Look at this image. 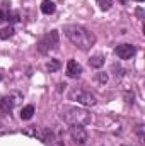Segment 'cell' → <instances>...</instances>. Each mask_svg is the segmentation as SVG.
Listing matches in <instances>:
<instances>
[{"mask_svg":"<svg viewBox=\"0 0 145 146\" xmlns=\"http://www.w3.org/2000/svg\"><path fill=\"white\" fill-rule=\"evenodd\" d=\"M70 136H72L73 141H75L77 145H80V146H84L85 141H87V131H85L84 126H79V124L70 126Z\"/></svg>","mask_w":145,"mask_h":146,"instance_id":"cell-5","label":"cell"},{"mask_svg":"<svg viewBox=\"0 0 145 146\" xmlns=\"http://www.w3.org/2000/svg\"><path fill=\"white\" fill-rule=\"evenodd\" d=\"M68 99L70 100H75L82 106H94L96 104V97L89 92V90H84V88H72L70 94H68Z\"/></svg>","mask_w":145,"mask_h":146,"instance_id":"cell-4","label":"cell"},{"mask_svg":"<svg viewBox=\"0 0 145 146\" xmlns=\"http://www.w3.org/2000/svg\"><path fill=\"white\" fill-rule=\"evenodd\" d=\"M55 3L51 2V0H44L43 3H41V12L43 14H46V15H50V14H53L55 12Z\"/></svg>","mask_w":145,"mask_h":146,"instance_id":"cell-11","label":"cell"},{"mask_svg":"<svg viewBox=\"0 0 145 146\" xmlns=\"http://www.w3.org/2000/svg\"><path fill=\"white\" fill-rule=\"evenodd\" d=\"M58 68H60V61L58 60H50V63L46 65V72L50 73H55Z\"/></svg>","mask_w":145,"mask_h":146,"instance_id":"cell-14","label":"cell"},{"mask_svg":"<svg viewBox=\"0 0 145 146\" xmlns=\"http://www.w3.org/2000/svg\"><path fill=\"white\" fill-rule=\"evenodd\" d=\"M123 2H126V0H123Z\"/></svg>","mask_w":145,"mask_h":146,"instance_id":"cell-21","label":"cell"},{"mask_svg":"<svg viewBox=\"0 0 145 146\" xmlns=\"http://www.w3.org/2000/svg\"><path fill=\"white\" fill-rule=\"evenodd\" d=\"M7 19H10V22H17L19 21V14L17 12H12L10 15H7Z\"/></svg>","mask_w":145,"mask_h":146,"instance_id":"cell-16","label":"cell"},{"mask_svg":"<svg viewBox=\"0 0 145 146\" xmlns=\"http://www.w3.org/2000/svg\"><path fill=\"white\" fill-rule=\"evenodd\" d=\"M60 117L67 122V124H79V126H87L91 122V114L85 109H79V107H63Z\"/></svg>","mask_w":145,"mask_h":146,"instance_id":"cell-2","label":"cell"},{"mask_svg":"<svg viewBox=\"0 0 145 146\" xmlns=\"http://www.w3.org/2000/svg\"><path fill=\"white\" fill-rule=\"evenodd\" d=\"M51 146H65V145H63L62 141H58V139H55V141L51 143Z\"/></svg>","mask_w":145,"mask_h":146,"instance_id":"cell-19","label":"cell"},{"mask_svg":"<svg viewBox=\"0 0 145 146\" xmlns=\"http://www.w3.org/2000/svg\"><path fill=\"white\" fill-rule=\"evenodd\" d=\"M114 53H116V56L119 60H130L132 56H135L137 48L133 44H119V46H116Z\"/></svg>","mask_w":145,"mask_h":146,"instance_id":"cell-6","label":"cell"},{"mask_svg":"<svg viewBox=\"0 0 145 146\" xmlns=\"http://www.w3.org/2000/svg\"><path fill=\"white\" fill-rule=\"evenodd\" d=\"M67 75H68L70 78H79V76L82 75V66H80L75 60H70V61L67 63Z\"/></svg>","mask_w":145,"mask_h":146,"instance_id":"cell-8","label":"cell"},{"mask_svg":"<svg viewBox=\"0 0 145 146\" xmlns=\"http://www.w3.org/2000/svg\"><path fill=\"white\" fill-rule=\"evenodd\" d=\"M5 19H7V15H5V12H3V10L0 9V24H2V22H3Z\"/></svg>","mask_w":145,"mask_h":146,"instance_id":"cell-18","label":"cell"},{"mask_svg":"<svg viewBox=\"0 0 145 146\" xmlns=\"http://www.w3.org/2000/svg\"><path fill=\"white\" fill-rule=\"evenodd\" d=\"M63 31H65V36L80 49H89L96 44V36L79 24H68V26H65Z\"/></svg>","mask_w":145,"mask_h":146,"instance_id":"cell-1","label":"cell"},{"mask_svg":"<svg viewBox=\"0 0 145 146\" xmlns=\"http://www.w3.org/2000/svg\"><path fill=\"white\" fill-rule=\"evenodd\" d=\"M14 27L12 26H9V27H5V29H0V39H9V37L14 36Z\"/></svg>","mask_w":145,"mask_h":146,"instance_id":"cell-13","label":"cell"},{"mask_svg":"<svg viewBox=\"0 0 145 146\" xmlns=\"http://www.w3.org/2000/svg\"><path fill=\"white\" fill-rule=\"evenodd\" d=\"M97 5L101 10H109L113 7V0H97Z\"/></svg>","mask_w":145,"mask_h":146,"instance_id":"cell-15","label":"cell"},{"mask_svg":"<svg viewBox=\"0 0 145 146\" xmlns=\"http://www.w3.org/2000/svg\"><path fill=\"white\" fill-rule=\"evenodd\" d=\"M97 78H99V82H101V83H106V82H108V75H106V73H99V76H97Z\"/></svg>","mask_w":145,"mask_h":146,"instance_id":"cell-17","label":"cell"},{"mask_svg":"<svg viewBox=\"0 0 145 146\" xmlns=\"http://www.w3.org/2000/svg\"><path fill=\"white\" fill-rule=\"evenodd\" d=\"M33 115H34V106H26V107H22L21 112H19V117L22 121H29Z\"/></svg>","mask_w":145,"mask_h":146,"instance_id":"cell-10","label":"cell"},{"mask_svg":"<svg viewBox=\"0 0 145 146\" xmlns=\"http://www.w3.org/2000/svg\"><path fill=\"white\" fill-rule=\"evenodd\" d=\"M26 136H31V138H38V139H41L43 138V131L39 129V127H36V126H28L24 131H22Z\"/></svg>","mask_w":145,"mask_h":146,"instance_id":"cell-9","label":"cell"},{"mask_svg":"<svg viewBox=\"0 0 145 146\" xmlns=\"http://www.w3.org/2000/svg\"><path fill=\"white\" fill-rule=\"evenodd\" d=\"M2 78H3V76H2V73H0V82H2Z\"/></svg>","mask_w":145,"mask_h":146,"instance_id":"cell-20","label":"cell"},{"mask_svg":"<svg viewBox=\"0 0 145 146\" xmlns=\"http://www.w3.org/2000/svg\"><path fill=\"white\" fill-rule=\"evenodd\" d=\"M15 99H19V95H7V97H3L0 100V109L3 110V112H10V110L14 109V106L17 104Z\"/></svg>","mask_w":145,"mask_h":146,"instance_id":"cell-7","label":"cell"},{"mask_svg":"<svg viewBox=\"0 0 145 146\" xmlns=\"http://www.w3.org/2000/svg\"><path fill=\"white\" fill-rule=\"evenodd\" d=\"M58 41H60L58 31H50L48 34H44V36L39 39V42H38V51L43 53V54H46V53H50V51H53V49L58 48Z\"/></svg>","mask_w":145,"mask_h":146,"instance_id":"cell-3","label":"cell"},{"mask_svg":"<svg viewBox=\"0 0 145 146\" xmlns=\"http://www.w3.org/2000/svg\"><path fill=\"white\" fill-rule=\"evenodd\" d=\"M89 65H91L92 68H101V66L104 65V56H103V54H94V56L89 60Z\"/></svg>","mask_w":145,"mask_h":146,"instance_id":"cell-12","label":"cell"}]
</instances>
